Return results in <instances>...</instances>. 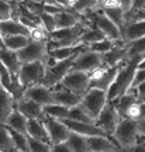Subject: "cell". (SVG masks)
I'll return each instance as SVG.
<instances>
[{"label":"cell","mask_w":145,"mask_h":152,"mask_svg":"<svg viewBox=\"0 0 145 152\" xmlns=\"http://www.w3.org/2000/svg\"><path fill=\"white\" fill-rule=\"evenodd\" d=\"M145 55H141V56H135L133 59L127 61L121 69L118 72L117 77L114 83L111 85V87L108 89L107 92V97H108V102H116L117 99H120L121 96H124L127 92H130L131 89V85H133V80H134V76H135V72L138 69V65L141 64V61L144 59Z\"/></svg>","instance_id":"cell-1"},{"label":"cell","mask_w":145,"mask_h":152,"mask_svg":"<svg viewBox=\"0 0 145 152\" xmlns=\"http://www.w3.org/2000/svg\"><path fill=\"white\" fill-rule=\"evenodd\" d=\"M140 131H138V121L130 118H123L117 125L111 140L116 142L120 149L133 147L140 141Z\"/></svg>","instance_id":"cell-2"},{"label":"cell","mask_w":145,"mask_h":152,"mask_svg":"<svg viewBox=\"0 0 145 152\" xmlns=\"http://www.w3.org/2000/svg\"><path fill=\"white\" fill-rule=\"evenodd\" d=\"M107 92L100 90V89H89V92L82 99L81 106L89 114V117L96 121L99 118V115L102 114V111L104 110V107L107 106Z\"/></svg>","instance_id":"cell-3"},{"label":"cell","mask_w":145,"mask_h":152,"mask_svg":"<svg viewBox=\"0 0 145 152\" xmlns=\"http://www.w3.org/2000/svg\"><path fill=\"white\" fill-rule=\"evenodd\" d=\"M45 73H47V65L44 62L24 64L18 73V79H20V83L27 89L34 85H42Z\"/></svg>","instance_id":"cell-4"},{"label":"cell","mask_w":145,"mask_h":152,"mask_svg":"<svg viewBox=\"0 0 145 152\" xmlns=\"http://www.w3.org/2000/svg\"><path fill=\"white\" fill-rule=\"evenodd\" d=\"M76 58H78V56H73V58L66 59V61H61V62H56L54 66L47 68L45 79H44V82H42L44 86H47L48 89H54V87H56L58 85H61L65 76L73 69V64H75Z\"/></svg>","instance_id":"cell-5"},{"label":"cell","mask_w":145,"mask_h":152,"mask_svg":"<svg viewBox=\"0 0 145 152\" xmlns=\"http://www.w3.org/2000/svg\"><path fill=\"white\" fill-rule=\"evenodd\" d=\"M62 85H64L66 89H69L70 92H73L83 97V96L89 92V89H90V76H89V73H86V72L73 71V69H72V71L64 77Z\"/></svg>","instance_id":"cell-6"},{"label":"cell","mask_w":145,"mask_h":152,"mask_svg":"<svg viewBox=\"0 0 145 152\" xmlns=\"http://www.w3.org/2000/svg\"><path fill=\"white\" fill-rule=\"evenodd\" d=\"M47 42L31 41L24 49H21L20 52H17L20 62L23 65L24 64H32V62H44L48 58V52H49L48 44Z\"/></svg>","instance_id":"cell-7"},{"label":"cell","mask_w":145,"mask_h":152,"mask_svg":"<svg viewBox=\"0 0 145 152\" xmlns=\"http://www.w3.org/2000/svg\"><path fill=\"white\" fill-rule=\"evenodd\" d=\"M121 120L123 118L120 117V114H118V111L116 110L114 104L108 102L107 106H106L104 110L102 111V114L99 115V118L96 120V125L100 130H103L106 132V135H107L108 138H111Z\"/></svg>","instance_id":"cell-8"},{"label":"cell","mask_w":145,"mask_h":152,"mask_svg":"<svg viewBox=\"0 0 145 152\" xmlns=\"http://www.w3.org/2000/svg\"><path fill=\"white\" fill-rule=\"evenodd\" d=\"M42 121H44V124H45L47 131H48L51 145L68 142L70 134H72V131L65 125V123L62 120H55V118H48V117H45Z\"/></svg>","instance_id":"cell-9"},{"label":"cell","mask_w":145,"mask_h":152,"mask_svg":"<svg viewBox=\"0 0 145 152\" xmlns=\"http://www.w3.org/2000/svg\"><path fill=\"white\" fill-rule=\"evenodd\" d=\"M102 66H104L103 55L93 52L92 49H87L85 52H82L81 55H78V58L75 59V64H73V71L90 73V72L96 71Z\"/></svg>","instance_id":"cell-10"},{"label":"cell","mask_w":145,"mask_h":152,"mask_svg":"<svg viewBox=\"0 0 145 152\" xmlns=\"http://www.w3.org/2000/svg\"><path fill=\"white\" fill-rule=\"evenodd\" d=\"M24 97L32 100L34 103L40 104L41 107H47L49 104H54V92L44 85H34L27 87Z\"/></svg>","instance_id":"cell-11"},{"label":"cell","mask_w":145,"mask_h":152,"mask_svg":"<svg viewBox=\"0 0 145 152\" xmlns=\"http://www.w3.org/2000/svg\"><path fill=\"white\" fill-rule=\"evenodd\" d=\"M52 92H54V104L64 106L66 109H73L76 106H79L82 103V99H83L82 96L70 92L69 89H66L62 83L54 87Z\"/></svg>","instance_id":"cell-12"},{"label":"cell","mask_w":145,"mask_h":152,"mask_svg":"<svg viewBox=\"0 0 145 152\" xmlns=\"http://www.w3.org/2000/svg\"><path fill=\"white\" fill-rule=\"evenodd\" d=\"M102 11L108 20H111L123 31L125 27V11L121 7V1H103Z\"/></svg>","instance_id":"cell-13"},{"label":"cell","mask_w":145,"mask_h":152,"mask_svg":"<svg viewBox=\"0 0 145 152\" xmlns=\"http://www.w3.org/2000/svg\"><path fill=\"white\" fill-rule=\"evenodd\" d=\"M65 125L69 128L72 132H75L78 135H82L85 138L90 137H107L106 132L100 130L96 124H86V123H79V121H72V120H62Z\"/></svg>","instance_id":"cell-14"},{"label":"cell","mask_w":145,"mask_h":152,"mask_svg":"<svg viewBox=\"0 0 145 152\" xmlns=\"http://www.w3.org/2000/svg\"><path fill=\"white\" fill-rule=\"evenodd\" d=\"M17 109L16 100L10 92L0 85V125H6L10 114Z\"/></svg>","instance_id":"cell-15"},{"label":"cell","mask_w":145,"mask_h":152,"mask_svg":"<svg viewBox=\"0 0 145 152\" xmlns=\"http://www.w3.org/2000/svg\"><path fill=\"white\" fill-rule=\"evenodd\" d=\"M17 110L23 113L28 120H40L42 121L45 118L44 115V107H41L40 104L34 103L32 100L28 99H21L20 102H17Z\"/></svg>","instance_id":"cell-16"},{"label":"cell","mask_w":145,"mask_h":152,"mask_svg":"<svg viewBox=\"0 0 145 152\" xmlns=\"http://www.w3.org/2000/svg\"><path fill=\"white\" fill-rule=\"evenodd\" d=\"M0 62L7 68V71L10 72L11 77H16L18 76L20 71H21L23 64L18 59V55L14 51H10L7 48H1L0 49Z\"/></svg>","instance_id":"cell-17"},{"label":"cell","mask_w":145,"mask_h":152,"mask_svg":"<svg viewBox=\"0 0 145 152\" xmlns=\"http://www.w3.org/2000/svg\"><path fill=\"white\" fill-rule=\"evenodd\" d=\"M90 152H121L116 142L108 137H90L87 138Z\"/></svg>","instance_id":"cell-18"},{"label":"cell","mask_w":145,"mask_h":152,"mask_svg":"<svg viewBox=\"0 0 145 152\" xmlns=\"http://www.w3.org/2000/svg\"><path fill=\"white\" fill-rule=\"evenodd\" d=\"M0 33L6 37H14V35H26L30 37V30L24 27L18 20H6V21H0Z\"/></svg>","instance_id":"cell-19"},{"label":"cell","mask_w":145,"mask_h":152,"mask_svg":"<svg viewBox=\"0 0 145 152\" xmlns=\"http://www.w3.org/2000/svg\"><path fill=\"white\" fill-rule=\"evenodd\" d=\"M145 37V21H134L125 24L123 30V39L125 44Z\"/></svg>","instance_id":"cell-20"},{"label":"cell","mask_w":145,"mask_h":152,"mask_svg":"<svg viewBox=\"0 0 145 152\" xmlns=\"http://www.w3.org/2000/svg\"><path fill=\"white\" fill-rule=\"evenodd\" d=\"M27 135L30 137V138L38 140V141L51 144V142H49L48 131L45 128V124H44V121H40V120H28Z\"/></svg>","instance_id":"cell-21"},{"label":"cell","mask_w":145,"mask_h":152,"mask_svg":"<svg viewBox=\"0 0 145 152\" xmlns=\"http://www.w3.org/2000/svg\"><path fill=\"white\" fill-rule=\"evenodd\" d=\"M56 20V30H68V28L76 27L79 23H82L81 16H78L76 13H73L72 10L69 11H61L58 16H55Z\"/></svg>","instance_id":"cell-22"},{"label":"cell","mask_w":145,"mask_h":152,"mask_svg":"<svg viewBox=\"0 0 145 152\" xmlns=\"http://www.w3.org/2000/svg\"><path fill=\"white\" fill-rule=\"evenodd\" d=\"M110 103H111V102H110ZM135 103H138V97H137L135 90H130V92H127L124 96H121V97L117 99L116 102H113L114 107H116V110L118 111L121 118H125L127 111H128L130 107Z\"/></svg>","instance_id":"cell-23"},{"label":"cell","mask_w":145,"mask_h":152,"mask_svg":"<svg viewBox=\"0 0 145 152\" xmlns=\"http://www.w3.org/2000/svg\"><path fill=\"white\" fill-rule=\"evenodd\" d=\"M27 125H28V118L23 113H20L18 110H14L10 114V117L6 123V127L11 131H16L20 134H27Z\"/></svg>","instance_id":"cell-24"},{"label":"cell","mask_w":145,"mask_h":152,"mask_svg":"<svg viewBox=\"0 0 145 152\" xmlns=\"http://www.w3.org/2000/svg\"><path fill=\"white\" fill-rule=\"evenodd\" d=\"M106 39V35L96 27H89L82 34L81 37V44L86 45V47H92L93 44H97V42H102Z\"/></svg>","instance_id":"cell-25"},{"label":"cell","mask_w":145,"mask_h":152,"mask_svg":"<svg viewBox=\"0 0 145 152\" xmlns=\"http://www.w3.org/2000/svg\"><path fill=\"white\" fill-rule=\"evenodd\" d=\"M4 39V48L14 51V52H20L21 49H24L28 44L31 42L30 37L26 35H14V37H6Z\"/></svg>","instance_id":"cell-26"},{"label":"cell","mask_w":145,"mask_h":152,"mask_svg":"<svg viewBox=\"0 0 145 152\" xmlns=\"http://www.w3.org/2000/svg\"><path fill=\"white\" fill-rule=\"evenodd\" d=\"M69 110L64 106L59 104H49L47 107H44V115L48 118H55V120H66L69 117Z\"/></svg>","instance_id":"cell-27"},{"label":"cell","mask_w":145,"mask_h":152,"mask_svg":"<svg viewBox=\"0 0 145 152\" xmlns=\"http://www.w3.org/2000/svg\"><path fill=\"white\" fill-rule=\"evenodd\" d=\"M66 144L69 145L72 152H90V148H89V144H87V138L78 135L75 132L70 134Z\"/></svg>","instance_id":"cell-28"},{"label":"cell","mask_w":145,"mask_h":152,"mask_svg":"<svg viewBox=\"0 0 145 152\" xmlns=\"http://www.w3.org/2000/svg\"><path fill=\"white\" fill-rule=\"evenodd\" d=\"M141 55H145V37L127 44V61Z\"/></svg>","instance_id":"cell-29"},{"label":"cell","mask_w":145,"mask_h":152,"mask_svg":"<svg viewBox=\"0 0 145 152\" xmlns=\"http://www.w3.org/2000/svg\"><path fill=\"white\" fill-rule=\"evenodd\" d=\"M66 120L79 121V123H86V124H96V121H94V120H92L90 117H89V114L85 111V109L82 107L81 104L69 110V117H68Z\"/></svg>","instance_id":"cell-30"},{"label":"cell","mask_w":145,"mask_h":152,"mask_svg":"<svg viewBox=\"0 0 145 152\" xmlns=\"http://www.w3.org/2000/svg\"><path fill=\"white\" fill-rule=\"evenodd\" d=\"M0 149L3 152H9L11 149H14L11 132L6 125H0Z\"/></svg>","instance_id":"cell-31"},{"label":"cell","mask_w":145,"mask_h":152,"mask_svg":"<svg viewBox=\"0 0 145 152\" xmlns=\"http://www.w3.org/2000/svg\"><path fill=\"white\" fill-rule=\"evenodd\" d=\"M11 137H13V142H14V149L20 152H31L30 149V141H28L27 134H20L16 131H11Z\"/></svg>","instance_id":"cell-32"},{"label":"cell","mask_w":145,"mask_h":152,"mask_svg":"<svg viewBox=\"0 0 145 152\" xmlns=\"http://www.w3.org/2000/svg\"><path fill=\"white\" fill-rule=\"evenodd\" d=\"M117 44L118 42H114L111 39H107V38H106L102 42L93 44L92 47H89V49H92L93 52H97V54H100V55H104V54H107V52H110Z\"/></svg>","instance_id":"cell-33"},{"label":"cell","mask_w":145,"mask_h":152,"mask_svg":"<svg viewBox=\"0 0 145 152\" xmlns=\"http://www.w3.org/2000/svg\"><path fill=\"white\" fill-rule=\"evenodd\" d=\"M40 20H41V26L45 28V31L48 34H52L54 31H56V20H55V16H51L48 13H44L40 16Z\"/></svg>","instance_id":"cell-34"},{"label":"cell","mask_w":145,"mask_h":152,"mask_svg":"<svg viewBox=\"0 0 145 152\" xmlns=\"http://www.w3.org/2000/svg\"><path fill=\"white\" fill-rule=\"evenodd\" d=\"M30 39L37 41V42H47L49 39V34L45 31V28L42 26H40V27L30 30Z\"/></svg>","instance_id":"cell-35"},{"label":"cell","mask_w":145,"mask_h":152,"mask_svg":"<svg viewBox=\"0 0 145 152\" xmlns=\"http://www.w3.org/2000/svg\"><path fill=\"white\" fill-rule=\"evenodd\" d=\"M28 141H30V149H31V152H51L52 145L48 144V142L38 141V140H34V138H30V137H28Z\"/></svg>","instance_id":"cell-36"},{"label":"cell","mask_w":145,"mask_h":152,"mask_svg":"<svg viewBox=\"0 0 145 152\" xmlns=\"http://www.w3.org/2000/svg\"><path fill=\"white\" fill-rule=\"evenodd\" d=\"M21 3L26 6L31 13H34V14L38 17L45 13V10H44V1H21Z\"/></svg>","instance_id":"cell-37"},{"label":"cell","mask_w":145,"mask_h":152,"mask_svg":"<svg viewBox=\"0 0 145 152\" xmlns=\"http://www.w3.org/2000/svg\"><path fill=\"white\" fill-rule=\"evenodd\" d=\"M11 20V6L10 1H0V21Z\"/></svg>","instance_id":"cell-38"},{"label":"cell","mask_w":145,"mask_h":152,"mask_svg":"<svg viewBox=\"0 0 145 152\" xmlns=\"http://www.w3.org/2000/svg\"><path fill=\"white\" fill-rule=\"evenodd\" d=\"M145 82V69H137L134 76V80H133V85H131V89L130 90H135L138 86H141Z\"/></svg>","instance_id":"cell-39"},{"label":"cell","mask_w":145,"mask_h":152,"mask_svg":"<svg viewBox=\"0 0 145 152\" xmlns=\"http://www.w3.org/2000/svg\"><path fill=\"white\" fill-rule=\"evenodd\" d=\"M121 152H145V138L141 135L138 144H135L133 147L124 148V149H121Z\"/></svg>","instance_id":"cell-40"},{"label":"cell","mask_w":145,"mask_h":152,"mask_svg":"<svg viewBox=\"0 0 145 152\" xmlns=\"http://www.w3.org/2000/svg\"><path fill=\"white\" fill-rule=\"evenodd\" d=\"M51 152H72V149H70L69 145L65 142V144H56V145H52Z\"/></svg>","instance_id":"cell-41"},{"label":"cell","mask_w":145,"mask_h":152,"mask_svg":"<svg viewBox=\"0 0 145 152\" xmlns=\"http://www.w3.org/2000/svg\"><path fill=\"white\" fill-rule=\"evenodd\" d=\"M135 93H137V97H138V102H144L145 100V82L135 89Z\"/></svg>","instance_id":"cell-42"},{"label":"cell","mask_w":145,"mask_h":152,"mask_svg":"<svg viewBox=\"0 0 145 152\" xmlns=\"http://www.w3.org/2000/svg\"><path fill=\"white\" fill-rule=\"evenodd\" d=\"M138 131H140V135L145 138V118L138 121Z\"/></svg>","instance_id":"cell-43"},{"label":"cell","mask_w":145,"mask_h":152,"mask_svg":"<svg viewBox=\"0 0 145 152\" xmlns=\"http://www.w3.org/2000/svg\"><path fill=\"white\" fill-rule=\"evenodd\" d=\"M1 48H4V39H3V35L0 33V49Z\"/></svg>","instance_id":"cell-44"},{"label":"cell","mask_w":145,"mask_h":152,"mask_svg":"<svg viewBox=\"0 0 145 152\" xmlns=\"http://www.w3.org/2000/svg\"><path fill=\"white\" fill-rule=\"evenodd\" d=\"M138 69H145V56H144V59L141 61V64L138 65Z\"/></svg>","instance_id":"cell-45"},{"label":"cell","mask_w":145,"mask_h":152,"mask_svg":"<svg viewBox=\"0 0 145 152\" xmlns=\"http://www.w3.org/2000/svg\"><path fill=\"white\" fill-rule=\"evenodd\" d=\"M0 152H3V151H1V149H0Z\"/></svg>","instance_id":"cell-46"}]
</instances>
